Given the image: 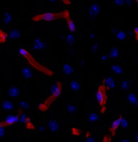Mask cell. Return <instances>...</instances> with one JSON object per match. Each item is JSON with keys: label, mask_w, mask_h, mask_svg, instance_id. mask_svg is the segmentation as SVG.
Here are the masks:
<instances>
[{"label": "cell", "mask_w": 138, "mask_h": 142, "mask_svg": "<svg viewBox=\"0 0 138 142\" xmlns=\"http://www.w3.org/2000/svg\"><path fill=\"white\" fill-rule=\"evenodd\" d=\"M19 53L21 55V57H23L24 59L27 61L28 65H30L32 67H33L36 70H37L40 73H43L46 75H48V76H53V75H54L53 71H52L50 69H48V67H46V66L38 62L27 49L20 48Z\"/></svg>", "instance_id": "cell-1"}, {"label": "cell", "mask_w": 138, "mask_h": 142, "mask_svg": "<svg viewBox=\"0 0 138 142\" xmlns=\"http://www.w3.org/2000/svg\"><path fill=\"white\" fill-rule=\"evenodd\" d=\"M62 89H63V87H62V82H57V84L55 86L53 87L52 90H51V94L50 95L48 96L45 101L40 103L38 107L39 110L40 112H46L49 107L53 104V102H55L57 98H58L61 95V92H62Z\"/></svg>", "instance_id": "cell-2"}, {"label": "cell", "mask_w": 138, "mask_h": 142, "mask_svg": "<svg viewBox=\"0 0 138 142\" xmlns=\"http://www.w3.org/2000/svg\"><path fill=\"white\" fill-rule=\"evenodd\" d=\"M70 16V11L68 10H65L61 12H43L36 15L32 17V20L35 22L38 21H46V22H51L57 20L65 19L66 20L68 17Z\"/></svg>", "instance_id": "cell-3"}, {"label": "cell", "mask_w": 138, "mask_h": 142, "mask_svg": "<svg viewBox=\"0 0 138 142\" xmlns=\"http://www.w3.org/2000/svg\"><path fill=\"white\" fill-rule=\"evenodd\" d=\"M97 103L101 108V113L104 114L107 112V103H108V89L103 84L100 85L96 90L95 94Z\"/></svg>", "instance_id": "cell-4"}, {"label": "cell", "mask_w": 138, "mask_h": 142, "mask_svg": "<svg viewBox=\"0 0 138 142\" xmlns=\"http://www.w3.org/2000/svg\"><path fill=\"white\" fill-rule=\"evenodd\" d=\"M20 113H19L18 115H7V118L2 121L0 122V127L1 128H6V127H8V126H11V125H13L16 123L19 122V120H20Z\"/></svg>", "instance_id": "cell-5"}, {"label": "cell", "mask_w": 138, "mask_h": 142, "mask_svg": "<svg viewBox=\"0 0 138 142\" xmlns=\"http://www.w3.org/2000/svg\"><path fill=\"white\" fill-rule=\"evenodd\" d=\"M124 117L123 115H120L119 118L116 119L114 121L112 122L111 127L109 128V132L111 133V137H115L116 136V131L117 129L119 128V127L120 126V123H121V120H122V118Z\"/></svg>", "instance_id": "cell-6"}, {"label": "cell", "mask_w": 138, "mask_h": 142, "mask_svg": "<svg viewBox=\"0 0 138 142\" xmlns=\"http://www.w3.org/2000/svg\"><path fill=\"white\" fill-rule=\"evenodd\" d=\"M103 85L107 87L108 90L113 89L115 87V81L113 80L111 77H107V78H105V79H104Z\"/></svg>", "instance_id": "cell-7"}, {"label": "cell", "mask_w": 138, "mask_h": 142, "mask_svg": "<svg viewBox=\"0 0 138 142\" xmlns=\"http://www.w3.org/2000/svg\"><path fill=\"white\" fill-rule=\"evenodd\" d=\"M48 128L52 132H57L59 129V124L54 120H51L48 121Z\"/></svg>", "instance_id": "cell-8"}, {"label": "cell", "mask_w": 138, "mask_h": 142, "mask_svg": "<svg viewBox=\"0 0 138 142\" xmlns=\"http://www.w3.org/2000/svg\"><path fill=\"white\" fill-rule=\"evenodd\" d=\"M70 87L73 90H74V91H79L81 90V86L77 80H72L70 82Z\"/></svg>", "instance_id": "cell-9"}, {"label": "cell", "mask_w": 138, "mask_h": 142, "mask_svg": "<svg viewBox=\"0 0 138 142\" xmlns=\"http://www.w3.org/2000/svg\"><path fill=\"white\" fill-rule=\"evenodd\" d=\"M1 105H2V107L3 108V109H5L6 111H10L13 108V103L11 101H9V100L3 101Z\"/></svg>", "instance_id": "cell-10"}, {"label": "cell", "mask_w": 138, "mask_h": 142, "mask_svg": "<svg viewBox=\"0 0 138 142\" xmlns=\"http://www.w3.org/2000/svg\"><path fill=\"white\" fill-rule=\"evenodd\" d=\"M66 20V23H67V25H68V28H69L70 31L71 32H74L75 30H76V26H75V23H74V21L71 20L70 16V17H68Z\"/></svg>", "instance_id": "cell-11"}, {"label": "cell", "mask_w": 138, "mask_h": 142, "mask_svg": "<svg viewBox=\"0 0 138 142\" xmlns=\"http://www.w3.org/2000/svg\"><path fill=\"white\" fill-rule=\"evenodd\" d=\"M24 124L26 125V128L28 129V130H34L35 129V126L34 124H32V122L31 121V119L27 116L26 119H25V121H24Z\"/></svg>", "instance_id": "cell-12"}, {"label": "cell", "mask_w": 138, "mask_h": 142, "mask_svg": "<svg viewBox=\"0 0 138 142\" xmlns=\"http://www.w3.org/2000/svg\"><path fill=\"white\" fill-rule=\"evenodd\" d=\"M128 101L131 104H134L136 106V103H137V99H136V97L135 95V94L133 93H131L128 95Z\"/></svg>", "instance_id": "cell-13"}, {"label": "cell", "mask_w": 138, "mask_h": 142, "mask_svg": "<svg viewBox=\"0 0 138 142\" xmlns=\"http://www.w3.org/2000/svg\"><path fill=\"white\" fill-rule=\"evenodd\" d=\"M8 94H9V95L11 97H16L19 95V90L17 87H13L9 89V90H8Z\"/></svg>", "instance_id": "cell-14"}, {"label": "cell", "mask_w": 138, "mask_h": 142, "mask_svg": "<svg viewBox=\"0 0 138 142\" xmlns=\"http://www.w3.org/2000/svg\"><path fill=\"white\" fill-rule=\"evenodd\" d=\"M20 36V32L16 29H13L12 31H11L10 32V37L12 39V40H17L19 39Z\"/></svg>", "instance_id": "cell-15"}, {"label": "cell", "mask_w": 138, "mask_h": 142, "mask_svg": "<svg viewBox=\"0 0 138 142\" xmlns=\"http://www.w3.org/2000/svg\"><path fill=\"white\" fill-rule=\"evenodd\" d=\"M7 36H8V35L7 34V33L0 28V44L5 43L7 39Z\"/></svg>", "instance_id": "cell-16"}, {"label": "cell", "mask_w": 138, "mask_h": 142, "mask_svg": "<svg viewBox=\"0 0 138 142\" xmlns=\"http://www.w3.org/2000/svg\"><path fill=\"white\" fill-rule=\"evenodd\" d=\"M63 70H64V73L66 74H71L73 73V70L71 69V67L67 65V64H65V65L63 66Z\"/></svg>", "instance_id": "cell-17"}, {"label": "cell", "mask_w": 138, "mask_h": 142, "mask_svg": "<svg viewBox=\"0 0 138 142\" xmlns=\"http://www.w3.org/2000/svg\"><path fill=\"white\" fill-rule=\"evenodd\" d=\"M71 131H72L73 135L76 136V137L80 136V134L82 133V130H81L80 128H71Z\"/></svg>", "instance_id": "cell-18"}, {"label": "cell", "mask_w": 138, "mask_h": 142, "mask_svg": "<svg viewBox=\"0 0 138 142\" xmlns=\"http://www.w3.org/2000/svg\"><path fill=\"white\" fill-rule=\"evenodd\" d=\"M67 111H68V112L70 113V114H74V113L76 112L77 108H76V107L74 106V105H69V106L67 107Z\"/></svg>", "instance_id": "cell-19"}, {"label": "cell", "mask_w": 138, "mask_h": 142, "mask_svg": "<svg viewBox=\"0 0 138 142\" xmlns=\"http://www.w3.org/2000/svg\"><path fill=\"white\" fill-rule=\"evenodd\" d=\"M116 36H117L118 40H124V39H125V37H126V36H125V33H124V32H122V31H119V32H117V35H116Z\"/></svg>", "instance_id": "cell-20"}, {"label": "cell", "mask_w": 138, "mask_h": 142, "mask_svg": "<svg viewBox=\"0 0 138 142\" xmlns=\"http://www.w3.org/2000/svg\"><path fill=\"white\" fill-rule=\"evenodd\" d=\"M97 120H98V115H97L95 113H91L90 115H89V120L91 122H95Z\"/></svg>", "instance_id": "cell-21"}, {"label": "cell", "mask_w": 138, "mask_h": 142, "mask_svg": "<svg viewBox=\"0 0 138 142\" xmlns=\"http://www.w3.org/2000/svg\"><path fill=\"white\" fill-rule=\"evenodd\" d=\"M23 75H24V76H25L26 78H30V77L32 76V72H31V70H29L28 68H24V69H23Z\"/></svg>", "instance_id": "cell-22"}, {"label": "cell", "mask_w": 138, "mask_h": 142, "mask_svg": "<svg viewBox=\"0 0 138 142\" xmlns=\"http://www.w3.org/2000/svg\"><path fill=\"white\" fill-rule=\"evenodd\" d=\"M120 126L122 127L123 128H126L128 126V120L125 118H124V117L122 118V120H121Z\"/></svg>", "instance_id": "cell-23"}, {"label": "cell", "mask_w": 138, "mask_h": 142, "mask_svg": "<svg viewBox=\"0 0 138 142\" xmlns=\"http://www.w3.org/2000/svg\"><path fill=\"white\" fill-rule=\"evenodd\" d=\"M111 69L114 70V72L116 73H122V69H121V67H120V66H118V65L113 66V67H111Z\"/></svg>", "instance_id": "cell-24"}, {"label": "cell", "mask_w": 138, "mask_h": 142, "mask_svg": "<svg viewBox=\"0 0 138 142\" xmlns=\"http://www.w3.org/2000/svg\"><path fill=\"white\" fill-rule=\"evenodd\" d=\"M122 88L124 89V90H128V87H129V82H127V81H125V82H124L123 83H122Z\"/></svg>", "instance_id": "cell-25"}, {"label": "cell", "mask_w": 138, "mask_h": 142, "mask_svg": "<svg viewBox=\"0 0 138 142\" xmlns=\"http://www.w3.org/2000/svg\"><path fill=\"white\" fill-rule=\"evenodd\" d=\"M103 142H111V138L108 135H105L103 137Z\"/></svg>", "instance_id": "cell-26"}, {"label": "cell", "mask_w": 138, "mask_h": 142, "mask_svg": "<svg viewBox=\"0 0 138 142\" xmlns=\"http://www.w3.org/2000/svg\"><path fill=\"white\" fill-rule=\"evenodd\" d=\"M111 55L113 57H116L118 55V51L116 48H112L111 49Z\"/></svg>", "instance_id": "cell-27"}, {"label": "cell", "mask_w": 138, "mask_h": 142, "mask_svg": "<svg viewBox=\"0 0 138 142\" xmlns=\"http://www.w3.org/2000/svg\"><path fill=\"white\" fill-rule=\"evenodd\" d=\"M137 34H138V28L137 27H136L134 28V35H135V40H137Z\"/></svg>", "instance_id": "cell-28"}, {"label": "cell", "mask_w": 138, "mask_h": 142, "mask_svg": "<svg viewBox=\"0 0 138 142\" xmlns=\"http://www.w3.org/2000/svg\"><path fill=\"white\" fill-rule=\"evenodd\" d=\"M86 142H95V139H93V138H88L86 140Z\"/></svg>", "instance_id": "cell-29"}, {"label": "cell", "mask_w": 138, "mask_h": 142, "mask_svg": "<svg viewBox=\"0 0 138 142\" xmlns=\"http://www.w3.org/2000/svg\"><path fill=\"white\" fill-rule=\"evenodd\" d=\"M85 137H86V139H88V138H90V137H91V132H87L86 133V135H85Z\"/></svg>", "instance_id": "cell-30"}, {"label": "cell", "mask_w": 138, "mask_h": 142, "mask_svg": "<svg viewBox=\"0 0 138 142\" xmlns=\"http://www.w3.org/2000/svg\"><path fill=\"white\" fill-rule=\"evenodd\" d=\"M62 3H65V4H66V5H70V4H72V2H71V1H69V0H67V1H63Z\"/></svg>", "instance_id": "cell-31"}, {"label": "cell", "mask_w": 138, "mask_h": 142, "mask_svg": "<svg viewBox=\"0 0 138 142\" xmlns=\"http://www.w3.org/2000/svg\"><path fill=\"white\" fill-rule=\"evenodd\" d=\"M120 142H131V141L129 140H128V139H123V140H120Z\"/></svg>", "instance_id": "cell-32"}, {"label": "cell", "mask_w": 138, "mask_h": 142, "mask_svg": "<svg viewBox=\"0 0 138 142\" xmlns=\"http://www.w3.org/2000/svg\"><path fill=\"white\" fill-rule=\"evenodd\" d=\"M116 3H118V4H120V5H121V4H124V2H120V1H119V2H116Z\"/></svg>", "instance_id": "cell-33"}]
</instances>
